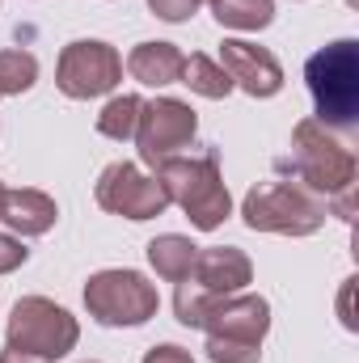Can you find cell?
Returning <instances> with one entry per match:
<instances>
[{
	"label": "cell",
	"mask_w": 359,
	"mask_h": 363,
	"mask_svg": "<svg viewBox=\"0 0 359 363\" xmlns=\"http://www.w3.org/2000/svg\"><path fill=\"white\" fill-rule=\"evenodd\" d=\"M241 216L254 233H287V237H309L326 224V207L292 182H263L245 194Z\"/></svg>",
	"instance_id": "cell-3"
},
{
	"label": "cell",
	"mask_w": 359,
	"mask_h": 363,
	"mask_svg": "<svg viewBox=\"0 0 359 363\" xmlns=\"http://www.w3.org/2000/svg\"><path fill=\"white\" fill-rule=\"evenodd\" d=\"M182 64H186V55H182L174 43H140L127 55V72L140 85H153V89L182 81Z\"/></svg>",
	"instance_id": "cell-14"
},
{
	"label": "cell",
	"mask_w": 359,
	"mask_h": 363,
	"mask_svg": "<svg viewBox=\"0 0 359 363\" xmlns=\"http://www.w3.org/2000/svg\"><path fill=\"white\" fill-rule=\"evenodd\" d=\"M216 300H220L216 291H207V287H199V283L182 279L178 296H174V313H178L182 325H203V317L211 313V304H216Z\"/></svg>",
	"instance_id": "cell-20"
},
{
	"label": "cell",
	"mask_w": 359,
	"mask_h": 363,
	"mask_svg": "<svg viewBox=\"0 0 359 363\" xmlns=\"http://www.w3.org/2000/svg\"><path fill=\"white\" fill-rule=\"evenodd\" d=\"M190 274H194L199 287H207L216 296H233V291H241L254 279V267H250V258L237 245H211V250H199Z\"/></svg>",
	"instance_id": "cell-12"
},
{
	"label": "cell",
	"mask_w": 359,
	"mask_h": 363,
	"mask_svg": "<svg viewBox=\"0 0 359 363\" xmlns=\"http://www.w3.org/2000/svg\"><path fill=\"white\" fill-rule=\"evenodd\" d=\"M97 203L127 220H153L170 207V194L157 178H144L131 161H118L97 178Z\"/></svg>",
	"instance_id": "cell-9"
},
{
	"label": "cell",
	"mask_w": 359,
	"mask_h": 363,
	"mask_svg": "<svg viewBox=\"0 0 359 363\" xmlns=\"http://www.w3.org/2000/svg\"><path fill=\"white\" fill-rule=\"evenodd\" d=\"M304 81L317 101V123L321 127H343L351 131L359 118V43L355 38H338L330 47H321L317 55H309L304 64Z\"/></svg>",
	"instance_id": "cell-1"
},
{
	"label": "cell",
	"mask_w": 359,
	"mask_h": 363,
	"mask_svg": "<svg viewBox=\"0 0 359 363\" xmlns=\"http://www.w3.org/2000/svg\"><path fill=\"white\" fill-rule=\"evenodd\" d=\"M148 9H153L161 21H186V17H194L199 0H148Z\"/></svg>",
	"instance_id": "cell-22"
},
{
	"label": "cell",
	"mask_w": 359,
	"mask_h": 363,
	"mask_svg": "<svg viewBox=\"0 0 359 363\" xmlns=\"http://www.w3.org/2000/svg\"><path fill=\"white\" fill-rule=\"evenodd\" d=\"M0 220L21 233V237H43L55 220H60V207L51 194L43 190H4V207H0Z\"/></svg>",
	"instance_id": "cell-13"
},
{
	"label": "cell",
	"mask_w": 359,
	"mask_h": 363,
	"mask_svg": "<svg viewBox=\"0 0 359 363\" xmlns=\"http://www.w3.org/2000/svg\"><path fill=\"white\" fill-rule=\"evenodd\" d=\"M140 110H144V101H140L136 93L110 97V101L101 106V114H97V131H101L106 140H131V135H136V123H140Z\"/></svg>",
	"instance_id": "cell-18"
},
{
	"label": "cell",
	"mask_w": 359,
	"mask_h": 363,
	"mask_svg": "<svg viewBox=\"0 0 359 363\" xmlns=\"http://www.w3.org/2000/svg\"><path fill=\"white\" fill-rule=\"evenodd\" d=\"M30 258V250L17 241V237H9V233H0V274H9V271H17L21 262Z\"/></svg>",
	"instance_id": "cell-23"
},
{
	"label": "cell",
	"mask_w": 359,
	"mask_h": 363,
	"mask_svg": "<svg viewBox=\"0 0 359 363\" xmlns=\"http://www.w3.org/2000/svg\"><path fill=\"white\" fill-rule=\"evenodd\" d=\"M199 330H207V338H233V342L263 347L270 330V304L263 296H220Z\"/></svg>",
	"instance_id": "cell-10"
},
{
	"label": "cell",
	"mask_w": 359,
	"mask_h": 363,
	"mask_svg": "<svg viewBox=\"0 0 359 363\" xmlns=\"http://www.w3.org/2000/svg\"><path fill=\"white\" fill-rule=\"evenodd\" d=\"M211 13L228 30H267L275 17V0H211Z\"/></svg>",
	"instance_id": "cell-16"
},
{
	"label": "cell",
	"mask_w": 359,
	"mask_h": 363,
	"mask_svg": "<svg viewBox=\"0 0 359 363\" xmlns=\"http://www.w3.org/2000/svg\"><path fill=\"white\" fill-rule=\"evenodd\" d=\"M194 110L178 101V97H157V101H144L140 110V123H136V144H140V161L144 165H161L170 157H178L182 148L194 140Z\"/></svg>",
	"instance_id": "cell-7"
},
{
	"label": "cell",
	"mask_w": 359,
	"mask_h": 363,
	"mask_svg": "<svg viewBox=\"0 0 359 363\" xmlns=\"http://www.w3.org/2000/svg\"><path fill=\"white\" fill-rule=\"evenodd\" d=\"M81 330H77V317L43 296H26L13 304V317H9V347L17 351H30L38 359L55 363L64 359L72 347H77Z\"/></svg>",
	"instance_id": "cell-5"
},
{
	"label": "cell",
	"mask_w": 359,
	"mask_h": 363,
	"mask_svg": "<svg viewBox=\"0 0 359 363\" xmlns=\"http://www.w3.org/2000/svg\"><path fill=\"white\" fill-rule=\"evenodd\" d=\"M220 68L233 77V85L250 93V97H275L283 89V68L267 47L245 43V38H224L220 47Z\"/></svg>",
	"instance_id": "cell-11"
},
{
	"label": "cell",
	"mask_w": 359,
	"mask_h": 363,
	"mask_svg": "<svg viewBox=\"0 0 359 363\" xmlns=\"http://www.w3.org/2000/svg\"><path fill=\"white\" fill-rule=\"evenodd\" d=\"M182 85H190V89L199 93V97H228L233 93V77L216 64V60H207V55H190L186 64H182Z\"/></svg>",
	"instance_id": "cell-17"
},
{
	"label": "cell",
	"mask_w": 359,
	"mask_h": 363,
	"mask_svg": "<svg viewBox=\"0 0 359 363\" xmlns=\"http://www.w3.org/2000/svg\"><path fill=\"white\" fill-rule=\"evenodd\" d=\"M351 291H355V279L343 283V296H338V313H343V325L355 330V313H351Z\"/></svg>",
	"instance_id": "cell-25"
},
{
	"label": "cell",
	"mask_w": 359,
	"mask_h": 363,
	"mask_svg": "<svg viewBox=\"0 0 359 363\" xmlns=\"http://www.w3.org/2000/svg\"><path fill=\"white\" fill-rule=\"evenodd\" d=\"M207 355H211V363H258L263 347L258 342H233V338H207Z\"/></svg>",
	"instance_id": "cell-21"
},
{
	"label": "cell",
	"mask_w": 359,
	"mask_h": 363,
	"mask_svg": "<svg viewBox=\"0 0 359 363\" xmlns=\"http://www.w3.org/2000/svg\"><path fill=\"white\" fill-rule=\"evenodd\" d=\"M157 182L170 194V203H178L182 211L190 216V224L203 228V233L220 228L228 220V211H233V199H228L224 178H220L216 157H199V161L170 157V161L157 165Z\"/></svg>",
	"instance_id": "cell-2"
},
{
	"label": "cell",
	"mask_w": 359,
	"mask_h": 363,
	"mask_svg": "<svg viewBox=\"0 0 359 363\" xmlns=\"http://www.w3.org/2000/svg\"><path fill=\"white\" fill-rule=\"evenodd\" d=\"M194 258H199V245H190V241L178 237V233H165V237L148 241V262H153V271L161 274V279H170V283L190 279Z\"/></svg>",
	"instance_id": "cell-15"
},
{
	"label": "cell",
	"mask_w": 359,
	"mask_h": 363,
	"mask_svg": "<svg viewBox=\"0 0 359 363\" xmlns=\"http://www.w3.org/2000/svg\"><path fill=\"white\" fill-rule=\"evenodd\" d=\"M0 363H47V359H38V355H30V351H17V347H4Z\"/></svg>",
	"instance_id": "cell-26"
},
{
	"label": "cell",
	"mask_w": 359,
	"mask_h": 363,
	"mask_svg": "<svg viewBox=\"0 0 359 363\" xmlns=\"http://www.w3.org/2000/svg\"><path fill=\"white\" fill-rule=\"evenodd\" d=\"M144 363H194L190 359V351H182V347H153L148 355H144Z\"/></svg>",
	"instance_id": "cell-24"
},
{
	"label": "cell",
	"mask_w": 359,
	"mask_h": 363,
	"mask_svg": "<svg viewBox=\"0 0 359 363\" xmlns=\"http://www.w3.org/2000/svg\"><path fill=\"white\" fill-rule=\"evenodd\" d=\"M85 304L101 325H144L161 296L140 271H97L85 283Z\"/></svg>",
	"instance_id": "cell-6"
},
{
	"label": "cell",
	"mask_w": 359,
	"mask_h": 363,
	"mask_svg": "<svg viewBox=\"0 0 359 363\" xmlns=\"http://www.w3.org/2000/svg\"><path fill=\"white\" fill-rule=\"evenodd\" d=\"M38 81V60L30 51H0V93H26Z\"/></svg>",
	"instance_id": "cell-19"
},
{
	"label": "cell",
	"mask_w": 359,
	"mask_h": 363,
	"mask_svg": "<svg viewBox=\"0 0 359 363\" xmlns=\"http://www.w3.org/2000/svg\"><path fill=\"white\" fill-rule=\"evenodd\" d=\"M123 81V60L110 43H97V38H81V43H68L64 55H60V72H55V85L85 101V97H101Z\"/></svg>",
	"instance_id": "cell-8"
},
{
	"label": "cell",
	"mask_w": 359,
	"mask_h": 363,
	"mask_svg": "<svg viewBox=\"0 0 359 363\" xmlns=\"http://www.w3.org/2000/svg\"><path fill=\"white\" fill-rule=\"evenodd\" d=\"M0 207H4V186H0Z\"/></svg>",
	"instance_id": "cell-27"
},
{
	"label": "cell",
	"mask_w": 359,
	"mask_h": 363,
	"mask_svg": "<svg viewBox=\"0 0 359 363\" xmlns=\"http://www.w3.org/2000/svg\"><path fill=\"white\" fill-rule=\"evenodd\" d=\"M292 165L309 190H317L326 199L355 186V152L313 118L296 123V131H292Z\"/></svg>",
	"instance_id": "cell-4"
}]
</instances>
